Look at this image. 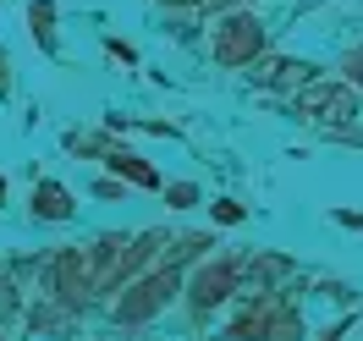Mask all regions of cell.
Here are the masks:
<instances>
[{
  "instance_id": "cell-6",
  "label": "cell",
  "mask_w": 363,
  "mask_h": 341,
  "mask_svg": "<svg viewBox=\"0 0 363 341\" xmlns=\"http://www.w3.org/2000/svg\"><path fill=\"white\" fill-rule=\"evenodd\" d=\"M28 28H33V39L45 50H55V6H50V0H33V6H28Z\"/></svg>"
},
{
  "instance_id": "cell-2",
  "label": "cell",
  "mask_w": 363,
  "mask_h": 341,
  "mask_svg": "<svg viewBox=\"0 0 363 341\" xmlns=\"http://www.w3.org/2000/svg\"><path fill=\"white\" fill-rule=\"evenodd\" d=\"M253 50H259V28H253V17H231L226 28H215V55H220L226 67L248 61Z\"/></svg>"
},
{
  "instance_id": "cell-4",
  "label": "cell",
  "mask_w": 363,
  "mask_h": 341,
  "mask_svg": "<svg viewBox=\"0 0 363 341\" xmlns=\"http://www.w3.org/2000/svg\"><path fill=\"white\" fill-rule=\"evenodd\" d=\"M33 215H39V220H67L72 193L61 182H33Z\"/></svg>"
},
{
  "instance_id": "cell-8",
  "label": "cell",
  "mask_w": 363,
  "mask_h": 341,
  "mask_svg": "<svg viewBox=\"0 0 363 341\" xmlns=\"http://www.w3.org/2000/svg\"><path fill=\"white\" fill-rule=\"evenodd\" d=\"M165 6H199V0H165Z\"/></svg>"
},
{
  "instance_id": "cell-3",
  "label": "cell",
  "mask_w": 363,
  "mask_h": 341,
  "mask_svg": "<svg viewBox=\"0 0 363 341\" xmlns=\"http://www.w3.org/2000/svg\"><path fill=\"white\" fill-rule=\"evenodd\" d=\"M231 292V264H204V270L193 275V303L209 308V303H220Z\"/></svg>"
},
{
  "instance_id": "cell-9",
  "label": "cell",
  "mask_w": 363,
  "mask_h": 341,
  "mask_svg": "<svg viewBox=\"0 0 363 341\" xmlns=\"http://www.w3.org/2000/svg\"><path fill=\"white\" fill-rule=\"evenodd\" d=\"M0 204H6V177H0Z\"/></svg>"
},
{
  "instance_id": "cell-5",
  "label": "cell",
  "mask_w": 363,
  "mask_h": 341,
  "mask_svg": "<svg viewBox=\"0 0 363 341\" xmlns=\"http://www.w3.org/2000/svg\"><path fill=\"white\" fill-rule=\"evenodd\" d=\"M105 165H111V171H121V177H127L133 187H160L155 165H143L133 149H105Z\"/></svg>"
},
{
  "instance_id": "cell-7",
  "label": "cell",
  "mask_w": 363,
  "mask_h": 341,
  "mask_svg": "<svg viewBox=\"0 0 363 341\" xmlns=\"http://www.w3.org/2000/svg\"><path fill=\"white\" fill-rule=\"evenodd\" d=\"M11 89V67H6V55H0V94Z\"/></svg>"
},
{
  "instance_id": "cell-1",
  "label": "cell",
  "mask_w": 363,
  "mask_h": 341,
  "mask_svg": "<svg viewBox=\"0 0 363 341\" xmlns=\"http://www.w3.org/2000/svg\"><path fill=\"white\" fill-rule=\"evenodd\" d=\"M177 286H182V281H177V270L165 264L160 275H149V281H138L133 292H127L121 303H116V319H149L155 308H165V303L177 297Z\"/></svg>"
}]
</instances>
